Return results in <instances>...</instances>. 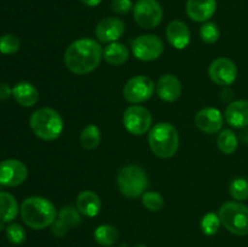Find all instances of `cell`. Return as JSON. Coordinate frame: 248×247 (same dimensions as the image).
<instances>
[{"mask_svg":"<svg viewBox=\"0 0 248 247\" xmlns=\"http://www.w3.org/2000/svg\"><path fill=\"white\" fill-rule=\"evenodd\" d=\"M103 57V50L96 40L90 38L73 41L64 52V64L77 75L93 72Z\"/></svg>","mask_w":248,"mask_h":247,"instance_id":"1","label":"cell"},{"mask_svg":"<svg viewBox=\"0 0 248 247\" xmlns=\"http://www.w3.org/2000/svg\"><path fill=\"white\" fill-rule=\"evenodd\" d=\"M57 211L50 200L40 196L27 198L21 205V217L24 224L35 230L50 227L56 219Z\"/></svg>","mask_w":248,"mask_h":247,"instance_id":"2","label":"cell"},{"mask_svg":"<svg viewBox=\"0 0 248 247\" xmlns=\"http://www.w3.org/2000/svg\"><path fill=\"white\" fill-rule=\"evenodd\" d=\"M148 143L156 156L169 159L179 148V135L176 127L169 123H159L149 131Z\"/></svg>","mask_w":248,"mask_h":247,"instance_id":"3","label":"cell"},{"mask_svg":"<svg viewBox=\"0 0 248 247\" xmlns=\"http://www.w3.org/2000/svg\"><path fill=\"white\" fill-rule=\"evenodd\" d=\"M31 128L36 137L43 140H53L63 131V120L57 110L52 108H41L31 116Z\"/></svg>","mask_w":248,"mask_h":247,"instance_id":"4","label":"cell"},{"mask_svg":"<svg viewBox=\"0 0 248 247\" xmlns=\"http://www.w3.org/2000/svg\"><path fill=\"white\" fill-rule=\"evenodd\" d=\"M220 224L237 236L248 234V207L241 202L228 201L218 211Z\"/></svg>","mask_w":248,"mask_h":247,"instance_id":"5","label":"cell"},{"mask_svg":"<svg viewBox=\"0 0 248 247\" xmlns=\"http://www.w3.org/2000/svg\"><path fill=\"white\" fill-rule=\"evenodd\" d=\"M148 177L142 167L137 165H128L119 171L116 183L120 193L130 199L143 195L148 188Z\"/></svg>","mask_w":248,"mask_h":247,"instance_id":"6","label":"cell"},{"mask_svg":"<svg viewBox=\"0 0 248 247\" xmlns=\"http://www.w3.org/2000/svg\"><path fill=\"white\" fill-rule=\"evenodd\" d=\"M164 11L156 0H138L133 6V18L144 29H153L162 21Z\"/></svg>","mask_w":248,"mask_h":247,"instance_id":"7","label":"cell"},{"mask_svg":"<svg viewBox=\"0 0 248 247\" xmlns=\"http://www.w3.org/2000/svg\"><path fill=\"white\" fill-rule=\"evenodd\" d=\"M124 126L130 133L142 136L152 127V114L142 106H131L124 113Z\"/></svg>","mask_w":248,"mask_h":247,"instance_id":"8","label":"cell"},{"mask_svg":"<svg viewBox=\"0 0 248 247\" xmlns=\"http://www.w3.org/2000/svg\"><path fill=\"white\" fill-rule=\"evenodd\" d=\"M132 52L136 58L144 62L157 60L164 52V44L161 39L153 34L140 35L132 41Z\"/></svg>","mask_w":248,"mask_h":247,"instance_id":"9","label":"cell"},{"mask_svg":"<svg viewBox=\"0 0 248 247\" xmlns=\"http://www.w3.org/2000/svg\"><path fill=\"white\" fill-rule=\"evenodd\" d=\"M154 92V82L145 75L133 77L125 84L123 90L124 98L132 104L148 101Z\"/></svg>","mask_w":248,"mask_h":247,"instance_id":"10","label":"cell"},{"mask_svg":"<svg viewBox=\"0 0 248 247\" xmlns=\"http://www.w3.org/2000/svg\"><path fill=\"white\" fill-rule=\"evenodd\" d=\"M208 75L216 85L229 86L236 80L237 67L229 58L219 57L210 64Z\"/></svg>","mask_w":248,"mask_h":247,"instance_id":"11","label":"cell"},{"mask_svg":"<svg viewBox=\"0 0 248 247\" xmlns=\"http://www.w3.org/2000/svg\"><path fill=\"white\" fill-rule=\"evenodd\" d=\"M28 176L26 165L16 159L0 162V184L5 186H17L23 183Z\"/></svg>","mask_w":248,"mask_h":247,"instance_id":"12","label":"cell"},{"mask_svg":"<svg viewBox=\"0 0 248 247\" xmlns=\"http://www.w3.org/2000/svg\"><path fill=\"white\" fill-rule=\"evenodd\" d=\"M94 33L101 43H115L125 33V23L118 17H107L97 24Z\"/></svg>","mask_w":248,"mask_h":247,"instance_id":"13","label":"cell"},{"mask_svg":"<svg viewBox=\"0 0 248 247\" xmlns=\"http://www.w3.org/2000/svg\"><path fill=\"white\" fill-rule=\"evenodd\" d=\"M195 125L205 133H216L223 126V116L218 109L203 108L195 115Z\"/></svg>","mask_w":248,"mask_h":247,"instance_id":"14","label":"cell"},{"mask_svg":"<svg viewBox=\"0 0 248 247\" xmlns=\"http://www.w3.org/2000/svg\"><path fill=\"white\" fill-rule=\"evenodd\" d=\"M156 93L165 102H174L181 97L182 84L176 75L165 74L156 84Z\"/></svg>","mask_w":248,"mask_h":247,"instance_id":"15","label":"cell"},{"mask_svg":"<svg viewBox=\"0 0 248 247\" xmlns=\"http://www.w3.org/2000/svg\"><path fill=\"white\" fill-rule=\"evenodd\" d=\"M217 9L216 0H188L186 14L195 22H206L215 15Z\"/></svg>","mask_w":248,"mask_h":247,"instance_id":"16","label":"cell"},{"mask_svg":"<svg viewBox=\"0 0 248 247\" xmlns=\"http://www.w3.org/2000/svg\"><path fill=\"white\" fill-rule=\"evenodd\" d=\"M225 119L228 124L235 128L248 127V101L240 99L228 104Z\"/></svg>","mask_w":248,"mask_h":247,"instance_id":"17","label":"cell"},{"mask_svg":"<svg viewBox=\"0 0 248 247\" xmlns=\"http://www.w3.org/2000/svg\"><path fill=\"white\" fill-rule=\"evenodd\" d=\"M166 36L169 43L178 50H183L190 43V31L182 21L170 22L166 28Z\"/></svg>","mask_w":248,"mask_h":247,"instance_id":"18","label":"cell"},{"mask_svg":"<svg viewBox=\"0 0 248 247\" xmlns=\"http://www.w3.org/2000/svg\"><path fill=\"white\" fill-rule=\"evenodd\" d=\"M101 199L94 191L84 190L77 198L78 211L86 217H96L101 211Z\"/></svg>","mask_w":248,"mask_h":247,"instance_id":"19","label":"cell"},{"mask_svg":"<svg viewBox=\"0 0 248 247\" xmlns=\"http://www.w3.org/2000/svg\"><path fill=\"white\" fill-rule=\"evenodd\" d=\"M12 96L19 106L28 108V107L35 106L39 99V92L31 82L22 81L15 85L12 89Z\"/></svg>","mask_w":248,"mask_h":247,"instance_id":"20","label":"cell"},{"mask_svg":"<svg viewBox=\"0 0 248 247\" xmlns=\"http://www.w3.org/2000/svg\"><path fill=\"white\" fill-rule=\"evenodd\" d=\"M103 58L111 65H121L127 61L128 50L124 44L110 43L103 50Z\"/></svg>","mask_w":248,"mask_h":247,"instance_id":"21","label":"cell"},{"mask_svg":"<svg viewBox=\"0 0 248 247\" xmlns=\"http://www.w3.org/2000/svg\"><path fill=\"white\" fill-rule=\"evenodd\" d=\"M18 213V205L10 193L0 191V222H11Z\"/></svg>","mask_w":248,"mask_h":247,"instance_id":"22","label":"cell"},{"mask_svg":"<svg viewBox=\"0 0 248 247\" xmlns=\"http://www.w3.org/2000/svg\"><path fill=\"white\" fill-rule=\"evenodd\" d=\"M93 235L97 244H99L101 246L109 247L118 241L120 234H119V230L115 227H113V225L103 224L96 228Z\"/></svg>","mask_w":248,"mask_h":247,"instance_id":"23","label":"cell"},{"mask_svg":"<svg viewBox=\"0 0 248 247\" xmlns=\"http://www.w3.org/2000/svg\"><path fill=\"white\" fill-rule=\"evenodd\" d=\"M80 143L86 150H93L101 143V132L96 125H89L80 133Z\"/></svg>","mask_w":248,"mask_h":247,"instance_id":"24","label":"cell"},{"mask_svg":"<svg viewBox=\"0 0 248 247\" xmlns=\"http://www.w3.org/2000/svg\"><path fill=\"white\" fill-rule=\"evenodd\" d=\"M217 144L220 152L229 155L232 154V153L237 149L239 139H237V136L235 135V132H232V130H223L222 132L218 135Z\"/></svg>","mask_w":248,"mask_h":247,"instance_id":"25","label":"cell"},{"mask_svg":"<svg viewBox=\"0 0 248 247\" xmlns=\"http://www.w3.org/2000/svg\"><path fill=\"white\" fill-rule=\"evenodd\" d=\"M58 218L63 220L69 228L78 227L82 222L81 213L78 211V208L72 207V206H65V207L61 208L58 212Z\"/></svg>","mask_w":248,"mask_h":247,"instance_id":"26","label":"cell"},{"mask_svg":"<svg viewBox=\"0 0 248 247\" xmlns=\"http://www.w3.org/2000/svg\"><path fill=\"white\" fill-rule=\"evenodd\" d=\"M142 203L147 210L159 212L164 207V198L157 191H145L142 195Z\"/></svg>","mask_w":248,"mask_h":247,"instance_id":"27","label":"cell"},{"mask_svg":"<svg viewBox=\"0 0 248 247\" xmlns=\"http://www.w3.org/2000/svg\"><path fill=\"white\" fill-rule=\"evenodd\" d=\"M229 194L237 201L248 199V181L245 178H235L229 185Z\"/></svg>","mask_w":248,"mask_h":247,"instance_id":"28","label":"cell"},{"mask_svg":"<svg viewBox=\"0 0 248 247\" xmlns=\"http://www.w3.org/2000/svg\"><path fill=\"white\" fill-rule=\"evenodd\" d=\"M21 45L18 36L14 35V34H5V35L0 36V52L4 55H12V53L17 52Z\"/></svg>","mask_w":248,"mask_h":247,"instance_id":"29","label":"cell"},{"mask_svg":"<svg viewBox=\"0 0 248 247\" xmlns=\"http://www.w3.org/2000/svg\"><path fill=\"white\" fill-rule=\"evenodd\" d=\"M200 36L205 43L215 44L220 36L219 27L213 22H206L200 28Z\"/></svg>","mask_w":248,"mask_h":247,"instance_id":"30","label":"cell"},{"mask_svg":"<svg viewBox=\"0 0 248 247\" xmlns=\"http://www.w3.org/2000/svg\"><path fill=\"white\" fill-rule=\"evenodd\" d=\"M6 232V237L11 244L14 245H21L22 242L26 241V230L21 227L19 224L16 223H12V224L7 225V228L5 229Z\"/></svg>","mask_w":248,"mask_h":247,"instance_id":"31","label":"cell"},{"mask_svg":"<svg viewBox=\"0 0 248 247\" xmlns=\"http://www.w3.org/2000/svg\"><path fill=\"white\" fill-rule=\"evenodd\" d=\"M220 227V220L218 215L215 213H207V215L203 216L202 220H201V229L205 232L206 235L211 236V235H215L218 232Z\"/></svg>","mask_w":248,"mask_h":247,"instance_id":"32","label":"cell"},{"mask_svg":"<svg viewBox=\"0 0 248 247\" xmlns=\"http://www.w3.org/2000/svg\"><path fill=\"white\" fill-rule=\"evenodd\" d=\"M133 5L131 0H111V9L119 15H125L130 12Z\"/></svg>","mask_w":248,"mask_h":247,"instance_id":"33","label":"cell"},{"mask_svg":"<svg viewBox=\"0 0 248 247\" xmlns=\"http://www.w3.org/2000/svg\"><path fill=\"white\" fill-rule=\"evenodd\" d=\"M70 228L68 227L67 224H65L63 220H61L60 218H57V219H55V222L51 224V232H52V234L55 235V236L57 237H63L67 235L68 230H69Z\"/></svg>","mask_w":248,"mask_h":247,"instance_id":"34","label":"cell"},{"mask_svg":"<svg viewBox=\"0 0 248 247\" xmlns=\"http://www.w3.org/2000/svg\"><path fill=\"white\" fill-rule=\"evenodd\" d=\"M12 94V90L6 82H0V101H5Z\"/></svg>","mask_w":248,"mask_h":247,"instance_id":"35","label":"cell"},{"mask_svg":"<svg viewBox=\"0 0 248 247\" xmlns=\"http://www.w3.org/2000/svg\"><path fill=\"white\" fill-rule=\"evenodd\" d=\"M80 1H81L84 5H86V6L94 7V6H97V5L101 4L102 0H80Z\"/></svg>","mask_w":248,"mask_h":247,"instance_id":"36","label":"cell"},{"mask_svg":"<svg viewBox=\"0 0 248 247\" xmlns=\"http://www.w3.org/2000/svg\"><path fill=\"white\" fill-rule=\"evenodd\" d=\"M241 140L245 144H248V128L245 127L244 131L241 132Z\"/></svg>","mask_w":248,"mask_h":247,"instance_id":"37","label":"cell"},{"mask_svg":"<svg viewBox=\"0 0 248 247\" xmlns=\"http://www.w3.org/2000/svg\"><path fill=\"white\" fill-rule=\"evenodd\" d=\"M132 247H148V246H145V245H143V244H137V245H135V246H132Z\"/></svg>","mask_w":248,"mask_h":247,"instance_id":"38","label":"cell"}]
</instances>
